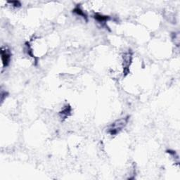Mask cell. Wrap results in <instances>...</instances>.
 <instances>
[{
  "label": "cell",
  "mask_w": 180,
  "mask_h": 180,
  "mask_svg": "<svg viewBox=\"0 0 180 180\" xmlns=\"http://www.w3.org/2000/svg\"><path fill=\"white\" fill-rule=\"evenodd\" d=\"M1 56L2 65H3L4 68L7 67L9 65L11 59V52L10 49L6 47H2Z\"/></svg>",
  "instance_id": "cell-2"
},
{
  "label": "cell",
  "mask_w": 180,
  "mask_h": 180,
  "mask_svg": "<svg viewBox=\"0 0 180 180\" xmlns=\"http://www.w3.org/2000/svg\"><path fill=\"white\" fill-rule=\"evenodd\" d=\"M72 12L74 13H76V15L79 16H81L83 17L84 19H85L86 20H87V16H86V13H85V11H84L82 9L80 8V6L79 5L76 6V7L74 8V9L72 10Z\"/></svg>",
  "instance_id": "cell-6"
},
{
  "label": "cell",
  "mask_w": 180,
  "mask_h": 180,
  "mask_svg": "<svg viewBox=\"0 0 180 180\" xmlns=\"http://www.w3.org/2000/svg\"><path fill=\"white\" fill-rule=\"evenodd\" d=\"M94 18L97 21L100 23H106L110 19V17L108 16H104L98 13H95Z\"/></svg>",
  "instance_id": "cell-5"
},
{
  "label": "cell",
  "mask_w": 180,
  "mask_h": 180,
  "mask_svg": "<svg viewBox=\"0 0 180 180\" xmlns=\"http://www.w3.org/2000/svg\"><path fill=\"white\" fill-rule=\"evenodd\" d=\"M9 4H10L11 6H13V7H20L21 6V4L19 1H12V2H8Z\"/></svg>",
  "instance_id": "cell-7"
},
{
  "label": "cell",
  "mask_w": 180,
  "mask_h": 180,
  "mask_svg": "<svg viewBox=\"0 0 180 180\" xmlns=\"http://www.w3.org/2000/svg\"><path fill=\"white\" fill-rule=\"evenodd\" d=\"M129 118V117L127 115L115 120L112 124L109 125L108 129H107V132L111 136L117 135L126 127V125L128 123Z\"/></svg>",
  "instance_id": "cell-1"
},
{
  "label": "cell",
  "mask_w": 180,
  "mask_h": 180,
  "mask_svg": "<svg viewBox=\"0 0 180 180\" xmlns=\"http://www.w3.org/2000/svg\"><path fill=\"white\" fill-rule=\"evenodd\" d=\"M71 107L68 105H66L64 108L62 109V111L59 113V115H60V117L61 119H66V118L70 115L71 113Z\"/></svg>",
  "instance_id": "cell-4"
},
{
  "label": "cell",
  "mask_w": 180,
  "mask_h": 180,
  "mask_svg": "<svg viewBox=\"0 0 180 180\" xmlns=\"http://www.w3.org/2000/svg\"><path fill=\"white\" fill-rule=\"evenodd\" d=\"M124 73L127 74L129 72V67L132 62V54L128 51L124 55Z\"/></svg>",
  "instance_id": "cell-3"
}]
</instances>
